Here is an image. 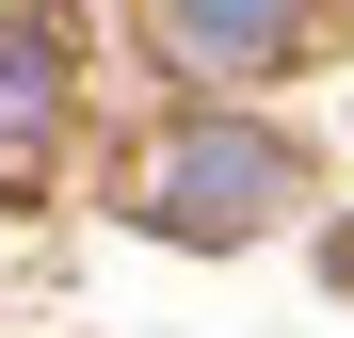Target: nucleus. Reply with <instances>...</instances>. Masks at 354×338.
Wrapping results in <instances>:
<instances>
[{"label":"nucleus","mask_w":354,"mask_h":338,"mask_svg":"<svg viewBox=\"0 0 354 338\" xmlns=\"http://www.w3.org/2000/svg\"><path fill=\"white\" fill-rule=\"evenodd\" d=\"M274 178H290L274 129H194V145L145 178V209L177 225V242H225V225H258V209H274Z\"/></svg>","instance_id":"nucleus-1"},{"label":"nucleus","mask_w":354,"mask_h":338,"mask_svg":"<svg viewBox=\"0 0 354 338\" xmlns=\"http://www.w3.org/2000/svg\"><path fill=\"white\" fill-rule=\"evenodd\" d=\"M48 113H65V17L0 0V178H32V161H48Z\"/></svg>","instance_id":"nucleus-2"},{"label":"nucleus","mask_w":354,"mask_h":338,"mask_svg":"<svg viewBox=\"0 0 354 338\" xmlns=\"http://www.w3.org/2000/svg\"><path fill=\"white\" fill-rule=\"evenodd\" d=\"M161 32L194 48V65H274V48L306 32V0H161Z\"/></svg>","instance_id":"nucleus-3"}]
</instances>
